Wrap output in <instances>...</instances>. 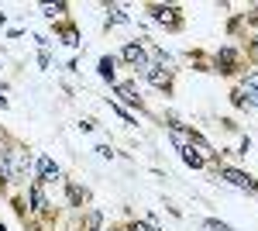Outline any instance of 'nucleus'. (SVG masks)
I'll return each mask as SVG.
<instances>
[{
  "label": "nucleus",
  "instance_id": "nucleus-23",
  "mask_svg": "<svg viewBox=\"0 0 258 231\" xmlns=\"http://www.w3.org/2000/svg\"><path fill=\"white\" fill-rule=\"evenodd\" d=\"M0 231H7V228H4V224H0Z\"/></svg>",
  "mask_w": 258,
  "mask_h": 231
},
{
  "label": "nucleus",
  "instance_id": "nucleus-7",
  "mask_svg": "<svg viewBox=\"0 0 258 231\" xmlns=\"http://www.w3.org/2000/svg\"><path fill=\"white\" fill-rule=\"evenodd\" d=\"M28 200H31V211L35 214H48V200H45V193H41V183H31V187H28Z\"/></svg>",
  "mask_w": 258,
  "mask_h": 231
},
{
  "label": "nucleus",
  "instance_id": "nucleus-18",
  "mask_svg": "<svg viewBox=\"0 0 258 231\" xmlns=\"http://www.w3.org/2000/svg\"><path fill=\"white\" fill-rule=\"evenodd\" d=\"M241 90H248V94H258V73H248L244 76V86Z\"/></svg>",
  "mask_w": 258,
  "mask_h": 231
},
{
  "label": "nucleus",
  "instance_id": "nucleus-2",
  "mask_svg": "<svg viewBox=\"0 0 258 231\" xmlns=\"http://www.w3.org/2000/svg\"><path fill=\"white\" fill-rule=\"evenodd\" d=\"M217 176L224 179V183H231L234 190H244V193H258V179L248 173H241V169H234V166H220Z\"/></svg>",
  "mask_w": 258,
  "mask_h": 231
},
{
  "label": "nucleus",
  "instance_id": "nucleus-21",
  "mask_svg": "<svg viewBox=\"0 0 258 231\" xmlns=\"http://www.w3.org/2000/svg\"><path fill=\"white\" fill-rule=\"evenodd\" d=\"M248 94V90H244ZM248 107H258V94H248Z\"/></svg>",
  "mask_w": 258,
  "mask_h": 231
},
{
  "label": "nucleus",
  "instance_id": "nucleus-13",
  "mask_svg": "<svg viewBox=\"0 0 258 231\" xmlns=\"http://www.w3.org/2000/svg\"><path fill=\"white\" fill-rule=\"evenodd\" d=\"M59 38L66 41L69 49H76V45H80V31H76L73 24H66V28H59Z\"/></svg>",
  "mask_w": 258,
  "mask_h": 231
},
{
  "label": "nucleus",
  "instance_id": "nucleus-8",
  "mask_svg": "<svg viewBox=\"0 0 258 231\" xmlns=\"http://www.w3.org/2000/svg\"><path fill=\"white\" fill-rule=\"evenodd\" d=\"M179 155H182V162H186V166H193V169H203V166H207V162H203V155H200L189 142H186V145H179Z\"/></svg>",
  "mask_w": 258,
  "mask_h": 231
},
{
  "label": "nucleus",
  "instance_id": "nucleus-11",
  "mask_svg": "<svg viewBox=\"0 0 258 231\" xmlns=\"http://www.w3.org/2000/svg\"><path fill=\"white\" fill-rule=\"evenodd\" d=\"M114 66H117V59L114 56H103L97 62V69H100V79H107V83H117V79H114Z\"/></svg>",
  "mask_w": 258,
  "mask_h": 231
},
{
  "label": "nucleus",
  "instance_id": "nucleus-12",
  "mask_svg": "<svg viewBox=\"0 0 258 231\" xmlns=\"http://www.w3.org/2000/svg\"><path fill=\"white\" fill-rule=\"evenodd\" d=\"M127 14H124V7H120V4H107V28H110V24H127Z\"/></svg>",
  "mask_w": 258,
  "mask_h": 231
},
{
  "label": "nucleus",
  "instance_id": "nucleus-20",
  "mask_svg": "<svg viewBox=\"0 0 258 231\" xmlns=\"http://www.w3.org/2000/svg\"><path fill=\"white\" fill-rule=\"evenodd\" d=\"M131 231H159L155 224H131Z\"/></svg>",
  "mask_w": 258,
  "mask_h": 231
},
{
  "label": "nucleus",
  "instance_id": "nucleus-17",
  "mask_svg": "<svg viewBox=\"0 0 258 231\" xmlns=\"http://www.w3.org/2000/svg\"><path fill=\"white\" fill-rule=\"evenodd\" d=\"M203 231H231V224H224L217 217H210V221H203Z\"/></svg>",
  "mask_w": 258,
  "mask_h": 231
},
{
  "label": "nucleus",
  "instance_id": "nucleus-1",
  "mask_svg": "<svg viewBox=\"0 0 258 231\" xmlns=\"http://www.w3.org/2000/svg\"><path fill=\"white\" fill-rule=\"evenodd\" d=\"M28 169H31V152L28 149L14 145V149H7L0 155V183H18V179L28 176Z\"/></svg>",
  "mask_w": 258,
  "mask_h": 231
},
{
  "label": "nucleus",
  "instance_id": "nucleus-14",
  "mask_svg": "<svg viewBox=\"0 0 258 231\" xmlns=\"http://www.w3.org/2000/svg\"><path fill=\"white\" fill-rule=\"evenodd\" d=\"M41 14H45V18H62V14H66V4H41Z\"/></svg>",
  "mask_w": 258,
  "mask_h": 231
},
{
  "label": "nucleus",
  "instance_id": "nucleus-5",
  "mask_svg": "<svg viewBox=\"0 0 258 231\" xmlns=\"http://www.w3.org/2000/svg\"><path fill=\"white\" fill-rule=\"evenodd\" d=\"M148 11H152V18L159 21V24H169V28H182V18H179V7H176V4H152Z\"/></svg>",
  "mask_w": 258,
  "mask_h": 231
},
{
  "label": "nucleus",
  "instance_id": "nucleus-22",
  "mask_svg": "<svg viewBox=\"0 0 258 231\" xmlns=\"http://www.w3.org/2000/svg\"><path fill=\"white\" fill-rule=\"evenodd\" d=\"M251 52H255V56H258V35H255V38H251Z\"/></svg>",
  "mask_w": 258,
  "mask_h": 231
},
{
  "label": "nucleus",
  "instance_id": "nucleus-19",
  "mask_svg": "<svg viewBox=\"0 0 258 231\" xmlns=\"http://www.w3.org/2000/svg\"><path fill=\"white\" fill-rule=\"evenodd\" d=\"M110 111H114V114H120L124 121H127V124H135V114H131V111H124L120 104H110Z\"/></svg>",
  "mask_w": 258,
  "mask_h": 231
},
{
  "label": "nucleus",
  "instance_id": "nucleus-10",
  "mask_svg": "<svg viewBox=\"0 0 258 231\" xmlns=\"http://www.w3.org/2000/svg\"><path fill=\"white\" fill-rule=\"evenodd\" d=\"M114 90H117V97H124L131 107H141V100H138V90H135V83H114Z\"/></svg>",
  "mask_w": 258,
  "mask_h": 231
},
{
  "label": "nucleus",
  "instance_id": "nucleus-3",
  "mask_svg": "<svg viewBox=\"0 0 258 231\" xmlns=\"http://www.w3.org/2000/svg\"><path fill=\"white\" fill-rule=\"evenodd\" d=\"M138 76H145L152 86H159V90H169V83H172V76H169V69H162V66H155V62H145V66H138L135 69Z\"/></svg>",
  "mask_w": 258,
  "mask_h": 231
},
{
  "label": "nucleus",
  "instance_id": "nucleus-6",
  "mask_svg": "<svg viewBox=\"0 0 258 231\" xmlns=\"http://www.w3.org/2000/svg\"><path fill=\"white\" fill-rule=\"evenodd\" d=\"M120 59H124V62H131V66L138 69V66H145V62H148V49H145L141 41H127V45L120 49Z\"/></svg>",
  "mask_w": 258,
  "mask_h": 231
},
{
  "label": "nucleus",
  "instance_id": "nucleus-16",
  "mask_svg": "<svg viewBox=\"0 0 258 231\" xmlns=\"http://www.w3.org/2000/svg\"><path fill=\"white\" fill-rule=\"evenodd\" d=\"M90 193H86V187H76V183H69V204H83Z\"/></svg>",
  "mask_w": 258,
  "mask_h": 231
},
{
  "label": "nucleus",
  "instance_id": "nucleus-15",
  "mask_svg": "<svg viewBox=\"0 0 258 231\" xmlns=\"http://www.w3.org/2000/svg\"><path fill=\"white\" fill-rule=\"evenodd\" d=\"M100 224H103V214H100V211H90V214H86L83 231H100Z\"/></svg>",
  "mask_w": 258,
  "mask_h": 231
},
{
  "label": "nucleus",
  "instance_id": "nucleus-4",
  "mask_svg": "<svg viewBox=\"0 0 258 231\" xmlns=\"http://www.w3.org/2000/svg\"><path fill=\"white\" fill-rule=\"evenodd\" d=\"M59 179H62V169L48 155H38V162H35V183H59Z\"/></svg>",
  "mask_w": 258,
  "mask_h": 231
},
{
  "label": "nucleus",
  "instance_id": "nucleus-9",
  "mask_svg": "<svg viewBox=\"0 0 258 231\" xmlns=\"http://www.w3.org/2000/svg\"><path fill=\"white\" fill-rule=\"evenodd\" d=\"M238 59H241V56H238V49H231V45H224V49L217 52V66L224 69V73H231V66H234Z\"/></svg>",
  "mask_w": 258,
  "mask_h": 231
}]
</instances>
